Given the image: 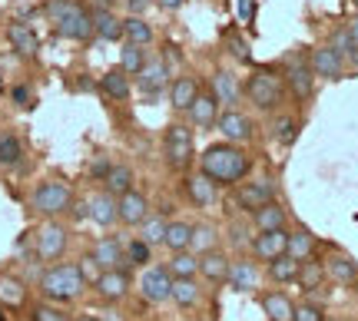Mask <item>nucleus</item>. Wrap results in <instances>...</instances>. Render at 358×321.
I'll return each instance as SVG.
<instances>
[{
    "mask_svg": "<svg viewBox=\"0 0 358 321\" xmlns=\"http://www.w3.org/2000/svg\"><path fill=\"white\" fill-rule=\"evenodd\" d=\"M268 133L272 140L282 142V146H292L295 136H299V119L289 113H272V123H268Z\"/></svg>",
    "mask_w": 358,
    "mask_h": 321,
    "instance_id": "58836bf2",
    "label": "nucleus"
},
{
    "mask_svg": "<svg viewBox=\"0 0 358 321\" xmlns=\"http://www.w3.org/2000/svg\"><path fill=\"white\" fill-rule=\"evenodd\" d=\"M199 172L209 176L216 186H236V182L249 179L252 172V156L245 153L239 142H213L206 146L203 156H199Z\"/></svg>",
    "mask_w": 358,
    "mask_h": 321,
    "instance_id": "f257e3e1",
    "label": "nucleus"
},
{
    "mask_svg": "<svg viewBox=\"0 0 358 321\" xmlns=\"http://www.w3.org/2000/svg\"><path fill=\"white\" fill-rule=\"evenodd\" d=\"M292 321H325V308L315 301H302V305H295Z\"/></svg>",
    "mask_w": 358,
    "mask_h": 321,
    "instance_id": "09e8293b",
    "label": "nucleus"
},
{
    "mask_svg": "<svg viewBox=\"0 0 358 321\" xmlns=\"http://www.w3.org/2000/svg\"><path fill=\"white\" fill-rule=\"evenodd\" d=\"M166 269L173 278H196L199 275V255L186 248V252H169V262Z\"/></svg>",
    "mask_w": 358,
    "mask_h": 321,
    "instance_id": "c9c22d12",
    "label": "nucleus"
},
{
    "mask_svg": "<svg viewBox=\"0 0 358 321\" xmlns=\"http://www.w3.org/2000/svg\"><path fill=\"white\" fill-rule=\"evenodd\" d=\"M285 245H289V229H268V232H256L249 239V255L256 262H272V258L285 255Z\"/></svg>",
    "mask_w": 358,
    "mask_h": 321,
    "instance_id": "4468645a",
    "label": "nucleus"
},
{
    "mask_svg": "<svg viewBox=\"0 0 358 321\" xmlns=\"http://www.w3.org/2000/svg\"><path fill=\"white\" fill-rule=\"evenodd\" d=\"M308 64H312L315 80H329V83H335V80L345 77V57L335 50L332 43L315 47V50H312V57H308Z\"/></svg>",
    "mask_w": 358,
    "mask_h": 321,
    "instance_id": "dca6fc26",
    "label": "nucleus"
},
{
    "mask_svg": "<svg viewBox=\"0 0 358 321\" xmlns=\"http://www.w3.org/2000/svg\"><path fill=\"white\" fill-rule=\"evenodd\" d=\"M163 235H166V218L163 216H146L140 222V239L143 242H150L156 248V245H163Z\"/></svg>",
    "mask_w": 358,
    "mask_h": 321,
    "instance_id": "49530a36",
    "label": "nucleus"
},
{
    "mask_svg": "<svg viewBox=\"0 0 358 321\" xmlns=\"http://www.w3.org/2000/svg\"><path fill=\"white\" fill-rule=\"evenodd\" d=\"M30 239H34V258L43 262V265L60 262L66 255V248H70V229L60 218H43Z\"/></svg>",
    "mask_w": 358,
    "mask_h": 321,
    "instance_id": "423d86ee",
    "label": "nucleus"
},
{
    "mask_svg": "<svg viewBox=\"0 0 358 321\" xmlns=\"http://www.w3.org/2000/svg\"><path fill=\"white\" fill-rule=\"evenodd\" d=\"M150 262H153V245L143 242L140 235H136V239H129L127 242V265L129 269H146Z\"/></svg>",
    "mask_w": 358,
    "mask_h": 321,
    "instance_id": "a18cd8bd",
    "label": "nucleus"
},
{
    "mask_svg": "<svg viewBox=\"0 0 358 321\" xmlns=\"http://www.w3.org/2000/svg\"><path fill=\"white\" fill-rule=\"evenodd\" d=\"M73 321H100L96 315H73Z\"/></svg>",
    "mask_w": 358,
    "mask_h": 321,
    "instance_id": "13d9d810",
    "label": "nucleus"
},
{
    "mask_svg": "<svg viewBox=\"0 0 358 321\" xmlns=\"http://www.w3.org/2000/svg\"><path fill=\"white\" fill-rule=\"evenodd\" d=\"M189 239H192V225H189V222H182V218L166 222L163 248H169V252H186V248H189Z\"/></svg>",
    "mask_w": 358,
    "mask_h": 321,
    "instance_id": "ea45409f",
    "label": "nucleus"
},
{
    "mask_svg": "<svg viewBox=\"0 0 358 321\" xmlns=\"http://www.w3.org/2000/svg\"><path fill=\"white\" fill-rule=\"evenodd\" d=\"M0 321H7V308L3 305H0Z\"/></svg>",
    "mask_w": 358,
    "mask_h": 321,
    "instance_id": "bf43d9fd",
    "label": "nucleus"
},
{
    "mask_svg": "<svg viewBox=\"0 0 358 321\" xmlns=\"http://www.w3.org/2000/svg\"><path fill=\"white\" fill-rule=\"evenodd\" d=\"M24 163V142L17 133H0V169H17Z\"/></svg>",
    "mask_w": 358,
    "mask_h": 321,
    "instance_id": "4c0bfd02",
    "label": "nucleus"
},
{
    "mask_svg": "<svg viewBox=\"0 0 358 321\" xmlns=\"http://www.w3.org/2000/svg\"><path fill=\"white\" fill-rule=\"evenodd\" d=\"M30 301V288H27L17 275H0V305L3 308H27Z\"/></svg>",
    "mask_w": 358,
    "mask_h": 321,
    "instance_id": "7c9ffc66",
    "label": "nucleus"
},
{
    "mask_svg": "<svg viewBox=\"0 0 358 321\" xmlns=\"http://www.w3.org/2000/svg\"><path fill=\"white\" fill-rule=\"evenodd\" d=\"M196 93H199V83L192 77H173L169 80V106L179 110V113H186L189 103L196 100Z\"/></svg>",
    "mask_w": 358,
    "mask_h": 321,
    "instance_id": "473e14b6",
    "label": "nucleus"
},
{
    "mask_svg": "<svg viewBox=\"0 0 358 321\" xmlns=\"http://www.w3.org/2000/svg\"><path fill=\"white\" fill-rule=\"evenodd\" d=\"M299 269H302V262H299V258L279 255V258H272V262H266L262 275H266L272 285H292V282H299Z\"/></svg>",
    "mask_w": 358,
    "mask_h": 321,
    "instance_id": "cd10ccee",
    "label": "nucleus"
},
{
    "mask_svg": "<svg viewBox=\"0 0 358 321\" xmlns=\"http://www.w3.org/2000/svg\"><path fill=\"white\" fill-rule=\"evenodd\" d=\"M146 60H150V57H146V47H136V43H129V40L123 43V50H120V66L127 70L129 77H136L143 66H146Z\"/></svg>",
    "mask_w": 358,
    "mask_h": 321,
    "instance_id": "37998d69",
    "label": "nucleus"
},
{
    "mask_svg": "<svg viewBox=\"0 0 358 321\" xmlns=\"http://www.w3.org/2000/svg\"><path fill=\"white\" fill-rule=\"evenodd\" d=\"M156 3H159L163 10H179V7H182L186 0H156Z\"/></svg>",
    "mask_w": 358,
    "mask_h": 321,
    "instance_id": "6e6d98bb",
    "label": "nucleus"
},
{
    "mask_svg": "<svg viewBox=\"0 0 358 321\" xmlns=\"http://www.w3.org/2000/svg\"><path fill=\"white\" fill-rule=\"evenodd\" d=\"M315 252H319V239H315L306 225H295V229H289V245H285V255L306 262V258H312Z\"/></svg>",
    "mask_w": 358,
    "mask_h": 321,
    "instance_id": "c756f323",
    "label": "nucleus"
},
{
    "mask_svg": "<svg viewBox=\"0 0 358 321\" xmlns=\"http://www.w3.org/2000/svg\"><path fill=\"white\" fill-rule=\"evenodd\" d=\"M219 113H222V106H219V100L213 96V90H199L196 100L189 103V110H186V116H189V123L196 129H213Z\"/></svg>",
    "mask_w": 358,
    "mask_h": 321,
    "instance_id": "6ab92c4d",
    "label": "nucleus"
},
{
    "mask_svg": "<svg viewBox=\"0 0 358 321\" xmlns=\"http://www.w3.org/2000/svg\"><path fill=\"white\" fill-rule=\"evenodd\" d=\"M7 40H10V47L20 53V57H37V50H40V40H37V33H34V27L24 24V20H13V24L7 27Z\"/></svg>",
    "mask_w": 358,
    "mask_h": 321,
    "instance_id": "c85d7f7f",
    "label": "nucleus"
},
{
    "mask_svg": "<svg viewBox=\"0 0 358 321\" xmlns=\"http://www.w3.org/2000/svg\"><path fill=\"white\" fill-rule=\"evenodd\" d=\"M73 206H77V195L70 189V182H64V179H47L30 193V209L40 218H60Z\"/></svg>",
    "mask_w": 358,
    "mask_h": 321,
    "instance_id": "39448f33",
    "label": "nucleus"
},
{
    "mask_svg": "<svg viewBox=\"0 0 358 321\" xmlns=\"http://www.w3.org/2000/svg\"><path fill=\"white\" fill-rule=\"evenodd\" d=\"M87 216H90V222H96L100 229H110V225H116V222H120V218H116V195L106 193V189L93 193L87 199Z\"/></svg>",
    "mask_w": 358,
    "mask_h": 321,
    "instance_id": "b1692460",
    "label": "nucleus"
},
{
    "mask_svg": "<svg viewBox=\"0 0 358 321\" xmlns=\"http://www.w3.org/2000/svg\"><path fill=\"white\" fill-rule=\"evenodd\" d=\"M332 47H335L338 53H342V57H345V64H348V57L355 53L358 43H355L352 37H348V30H345V27H338V30H335V37H332Z\"/></svg>",
    "mask_w": 358,
    "mask_h": 321,
    "instance_id": "8fccbe9b",
    "label": "nucleus"
},
{
    "mask_svg": "<svg viewBox=\"0 0 358 321\" xmlns=\"http://www.w3.org/2000/svg\"><path fill=\"white\" fill-rule=\"evenodd\" d=\"M282 80H285V87L292 90L299 103H308L312 93H315V73H312V64H308V53H292L282 66Z\"/></svg>",
    "mask_w": 358,
    "mask_h": 321,
    "instance_id": "6e6552de",
    "label": "nucleus"
},
{
    "mask_svg": "<svg viewBox=\"0 0 358 321\" xmlns=\"http://www.w3.org/2000/svg\"><path fill=\"white\" fill-rule=\"evenodd\" d=\"M87 255L96 262V269L100 271H106V269H129L127 265V242H123V239H116V235H103V239H96Z\"/></svg>",
    "mask_w": 358,
    "mask_h": 321,
    "instance_id": "ddd939ff",
    "label": "nucleus"
},
{
    "mask_svg": "<svg viewBox=\"0 0 358 321\" xmlns=\"http://www.w3.org/2000/svg\"><path fill=\"white\" fill-rule=\"evenodd\" d=\"M90 288L96 292L100 301H106V305H120V301H127L129 292H133V275H129V269H106L93 278Z\"/></svg>",
    "mask_w": 358,
    "mask_h": 321,
    "instance_id": "1a4fd4ad",
    "label": "nucleus"
},
{
    "mask_svg": "<svg viewBox=\"0 0 358 321\" xmlns=\"http://www.w3.org/2000/svg\"><path fill=\"white\" fill-rule=\"evenodd\" d=\"M90 288V282L83 278V271H80L77 262H53V265H47L43 269V275H40L37 282V292L47 301H57V305H70V301H80L83 298V292Z\"/></svg>",
    "mask_w": 358,
    "mask_h": 321,
    "instance_id": "f03ea898",
    "label": "nucleus"
},
{
    "mask_svg": "<svg viewBox=\"0 0 358 321\" xmlns=\"http://www.w3.org/2000/svg\"><path fill=\"white\" fill-rule=\"evenodd\" d=\"M169 80H173V70H169L166 60L159 57V60H146V66L136 73V87H140V93H146V96H159V93L169 87Z\"/></svg>",
    "mask_w": 358,
    "mask_h": 321,
    "instance_id": "a211bd4d",
    "label": "nucleus"
},
{
    "mask_svg": "<svg viewBox=\"0 0 358 321\" xmlns=\"http://www.w3.org/2000/svg\"><path fill=\"white\" fill-rule=\"evenodd\" d=\"M30 321H73V315L64 308V305H57V301H37V305H30Z\"/></svg>",
    "mask_w": 358,
    "mask_h": 321,
    "instance_id": "c03bdc74",
    "label": "nucleus"
},
{
    "mask_svg": "<svg viewBox=\"0 0 358 321\" xmlns=\"http://www.w3.org/2000/svg\"><path fill=\"white\" fill-rule=\"evenodd\" d=\"M136 288H140V298L146 305H163V301H169V292H173V275L166 265H146Z\"/></svg>",
    "mask_w": 358,
    "mask_h": 321,
    "instance_id": "9d476101",
    "label": "nucleus"
},
{
    "mask_svg": "<svg viewBox=\"0 0 358 321\" xmlns=\"http://www.w3.org/2000/svg\"><path fill=\"white\" fill-rule=\"evenodd\" d=\"M239 17H243V20L252 17V0H239Z\"/></svg>",
    "mask_w": 358,
    "mask_h": 321,
    "instance_id": "5fc2aeb1",
    "label": "nucleus"
},
{
    "mask_svg": "<svg viewBox=\"0 0 358 321\" xmlns=\"http://www.w3.org/2000/svg\"><path fill=\"white\" fill-rule=\"evenodd\" d=\"M325 278H329V275H325V262H319L315 255L302 262V269H299V285H302L306 292L322 288V282H325Z\"/></svg>",
    "mask_w": 358,
    "mask_h": 321,
    "instance_id": "79ce46f5",
    "label": "nucleus"
},
{
    "mask_svg": "<svg viewBox=\"0 0 358 321\" xmlns=\"http://www.w3.org/2000/svg\"><path fill=\"white\" fill-rule=\"evenodd\" d=\"M186 186V195H189V202L196 209H209V206H216V199H219V186L209 176H203V172H196V176H189V179L182 182Z\"/></svg>",
    "mask_w": 358,
    "mask_h": 321,
    "instance_id": "393cba45",
    "label": "nucleus"
},
{
    "mask_svg": "<svg viewBox=\"0 0 358 321\" xmlns=\"http://www.w3.org/2000/svg\"><path fill=\"white\" fill-rule=\"evenodd\" d=\"M146 216H150V199H146V193H140L136 186L116 199V218H120L123 225H129V229H140V222Z\"/></svg>",
    "mask_w": 358,
    "mask_h": 321,
    "instance_id": "f3484780",
    "label": "nucleus"
},
{
    "mask_svg": "<svg viewBox=\"0 0 358 321\" xmlns=\"http://www.w3.org/2000/svg\"><path fill=\"white\" fill-rule=\"evenodd\" d=\"M345 30H348V37H352V40H355V43H358V17H355V20H352V24H345Z\"/></svg>",
    "mask_w": 358,
    "mask_h": 321,
    "instance_id": "4d7b16f0",
    "label": "nucleus"
},
{
    "mask_svg": "<svg viewBox=\"0 0 358 321\" xmlns=\"http://www.w3.org/2000/svg\"><path fill=\"white\" fill-rule=\"evenodd\" d=\"M163 159H166V166L176 169V172H182V169L192 166V159H196L192 126H186V123H173V126H166V133H163Z\"/></svg>",
    "mask_w": 358,
    "mask_h": 321,
    "instance_id": "0eeeda50",
    "label": "nucleus"
},
{
    "mask_svg": "<svg viewBox=\"0 0 358 321\" xmlns=\"http://www.w3.org/2000/svg\"><path fill=\"white\" fill-rule=\"evenodd\" d=\"M216 129L222 133V140H229V142H249L252 136H256V123L249 119L245 113H239L236 106H226L222 113H219L216 119Z\"/></svg>",
    "mask_w": 358,
    "mask_h": 321,
    "instance_id": "2eb2a0df",
    "label": "nucleus"
},
{
    "mask_svg": "<svg viewBox=\"0 0 358 321\" xmlns=\"http://www.w3.org/2000/svg\"><path fill=\"white\" fill-rule=\"evenodd\" d=\"M259 305H262V315H266V321H292L295 315V301L282 288H268V292H262L259 288Z\"/></svg>",
    "mask_w": 358,
    "mask_h": 321,
    "instance_id": "aec40b11",
    "label": "nucleus"
},
{
    "mask_svg": "<svg viewBox=\"0 0 358 321\" xmlns=\"http://www.w3.org/2000/svg\"><path fill=\"white\" fill-rule=\"evenodd\" d=\"M229 265H232V258H229V252H222V248H209V252L199 255V275H203L209 285L226 282V278H229Z\"/></svg>",
    "mask_w": 358,
    "mask_h": 321,
    "instance_id": "5701e85b",
    "label": "nucleus"
},
{
    "mask_svg": "<svg viewBox=\"0 0 358 321\" xmlns=\"http://www.w3.org/2000/svg\"><path fill=\"white\" fill-rule=\"evenodd\" d=\"M252 218V229L256 232H268V229H289V209L279 199H268L266 206H259L256 212H249Z\"/></svg>",
    "mask_w": 358,
    "mask_h": 321,
    "instance_id": "4be33fe9",
    "label": "nucleus"
},
{
    "mask_svg": "<svg viewBox=\"0 0 358 321\" xmlns=\"http://www.w3.org/2000/svg\"><path fill=\"white\" fill-rule=\"evenodd\" d=\"M169 301H176V308H196L203 301V285L196 278H173Z\"/></svg>",
    "mask_w": 358,
    "mask_h": 321,
    "instance_id": "72a5a7b5",
    "label": "nucleus"
},
{
    "mask_svg": "<svg viewBox=\"0 0 358 321\" xmlns=\"http://www.w3.org/2000/svg\"><path fill=\"white\" fill-rule=\"evenodd\" d=\"M153 27L146 24L143 17H136V13H129V17H123V40H129V43H136V47H150L153 43Z\"/></svg>",
    "mask_w": 358,
    "mask_h": 321,
    "instance_id": "e433bc0d",
    "label": "nucleus"
},
{
    "mask_svg": "<svg viewBox=\"0 0 358 321\" xmlns=\"http://www.w3.org/2000/svg\"><path fill=\"white\" fill-rule=\"evenodd\" d=\"M10 100L20 106V110H34V106H37V93L30 90L27 83H17V87H10Z\"/></svg>",
    "mask_w": 358,
    "mask_h": 321,
    "instance_id": "de8ad7c7",
    "label": "nucleus"
},
{
    "mask_svg": "<svg viewBox=\"0 0 358 321\" xmlns=\"http://www.w3.org/2000/svg\"><path fill=\"white\" fill-rule=\"evenodd\" d=\"M189 248L196 255H203L209 248H219V229L213 222H196L192 225V239H189Z\"/></svg>",
    "mask_w": 358,
    "mask_h": 321,
    "instance_id": "a19ab883",
    "label": "nucleus"
},
{
    "mask_svg": "<svg viewBox=\"0 0 358 321\" xmlns=\"http://www.w3.org/2000/svg\"><path fill=\"white\" fill-rule=\"evenodd\" d=\"M226 40H229V47H232V57H236V60H249V50H245V43L239 37H236V33H226Z\"/></svg>",
    "mask_w": 358,
    "mask_h": 321,
    "instance_id": "3c124183",
    "label": "nucleus"
},
{
    "mask_svg": "<svg viewBox=\"0 0 358 321\" xmlns=\"http://www.w3.org/2000/svg\"><path fill=\"white\" fill-rule=\"evenodd\" d=\"M285 80L275 77L268 66H256L243 83V100L256 106L259 113H279L285 103Z\"/></svg>",
    "mask_w": 358,
    "mask_h": 321,
    "instance_id": "20e7f679",
    "label": "nucleus"
},
{
    "mask_svg": "<svg viewBox=\"0 0 358 321\" xmlns=\"http://www.w3.org/2000/svg\"><path fill=\"white\" fill-rule=\"evenodd\" d=\"M325 275L332 278L335 285H345V288H352V285H358V262L348 252H329L325 255Z\"/></svg>",
    "mask_w": 358,
    "mask_h": 321,
    "instance_id": "412c9836",
    "label": "nucleus"
},
{
    "mask_svg": "<svg viewBox=\"0 0 358 321\" xmlns=\"http://www.w3.org/2000/svg\"><path fill=\"white\" fill-rule=\"evenodd\" d=\"M133 186H136V176H133V169H129L127 163H113L110 172L103 176V189H106V193H113L116 199H120L123 193H129Z\"/></svg>",
    "mask_w": 358,
    "mask_h": 321,
    "instance_id": "f704fd0d",
    "label": "nucleus"
},
{
    "mask_svg": "<svg viewBox=\"0 0 358 321\" xmlns=\"http://www.w3.org/2000/svg\"><path fill=\"white\" fill-rule=\"evenodd\" d=\"M127 7H129V13H136V17H143V10L150 7V0H127Z\"/></svg>",
    "mask_w": 358,
    "mask_h": 321,
    "instance_id": "864d4df0",
    "label": "nucleus"
},
{
    "mask_svg": "<svg viewBox=\"0 0 358 321\" xmlns=\"http://www.w3.org/2000/svg\"><path fill=\"white\" fill-rule=\"evenodd\" d=\"M100 93L103 96H110L116 103H127L129 93H133V83H129V73L123 66H113V70H106L100 77Z\"/></svg>",
    "mask_w": 358,
    "mask_h": 321,
    "instance_id": "a878e982",
    "label": "nucleus"
},
{
    "mask_svg": "<svg viewBox=\"0 0 358 321\" xmlns=\"http://www.w3.org/2000/svg\"><path fill=\"white\" fill-rule=\"evenodd\" d=\"M232 189H236V206L243 209L245 216L256 212L259 206H266L268 199H275V182L272 179H243Z\"/></svg>",
    "mask_w": 358,
    "mask_h": 321,
    "instance_id": "f8f14e48",
    "label": "nucleus"
},
{
    "mask_svg": "<svg viewBox=\"0 0 358 321\" xmlns=\"http://www.w3.org/2000/svg\"><path fill=\"white\" fill-rule=\"evenodd\" d=\"M110 166H113V163H110V159H106V156H100V159H96V163H93V169H90V172H93V176H96V179L103 182V176H106V172H110Z\"/></svg>",
    "mask_w": 358,
    "mask_h": 321,
    "instance_id": "603ef678",
    "label": "nucleus"
},
{
    "mask_svg": "<svg viewBox=\"0 0 358 321\" xmlns=\"http://www.w3.org/2000/svg\"><path fill=\"white\" fill-rule=\"evenodd\" d=\"M93 37L106 40V43H116V40H123V20L110 13L106 7H96L93 10Z\"/></svg>",
    "mask_w": 358,
    "mask_h": 321,
    "instance_id": "2f4dec72",
    "label": "nucleus"
},
{
    "mask_svg": "<svg viewBox=\"0 0 358 321\" xmlns=\"http://www.w3.org/2000/svg\"><path fill=\"white\" fill-rule=\"evenodd\" d=\"M213 96L219 100V106H236L243 100V83L229 70H216L213 73Z\"/></svg>",
    "mask_w": 358,
    "mask_h": 321,
    "instance_id": "bb28decb",
    "label": "nucleus"
},
{
    "mask_svg": "<svg viewBox=\"0 0 358 321\" xmlns=\"http://www.w3.org/2000/svg\"><path fill=\"white\" fill-rule=\"evenodd\" d=\"M262 262H256L252 255L245 258H232L229 265V288L232 292H243V295H252V292H259V285H262Z\"/></svg>",
    "mask_w": 358,
    "mask_h": 321,
    "instance_id": "9b49d317",
    "label": "nucleus"
},
{
    "mask_svg": "<svg viewBox=\"0 0 358 321\" xmlns=\"http://www.w3.org/2000/svg\"><path fill=\"white\" fill-rule=\"evenodd\" d=\"M43 13L50 17L57 37L77 40V43L93 37V10H87L80 0H47Z\"/></svg>",
    "mask_w": 358,
    "mask_h": 321,
    "instance_id": "7ed1b4c3",
    "label": "nucleus"
}]
</instances>
